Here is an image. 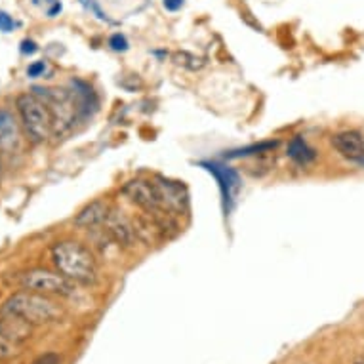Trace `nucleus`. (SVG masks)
Returning a JSON list of instances; mask_svg holds the SVG:
<instances>
[{
  "label": "nucleus",
  "instance_id": "1",
  "mask_svg": "<svg viewBox=\"0 0 364 364\" xmlns=\"http://www.w3.org/2000/svg\"><path fill=\"white\" fill-rule=\"evenodd\" d=\"M52 259L61 275L80 284H92L97 279L96 257L77 240H61L52 248Z\"/></svg>",
  "mask_w": 364,
  "mask_h": 364
},
{
  "label": "nucleus",
  "instance_id": "2",
  "mask_svg": "<svg viewBox=\"0 0 364 364\" xmlns=\"http://www.w3.org/2000/svg\"><path fill=\"white\" fill-rule=\"evenodd\" d=\"M2 313L19 316L33 326V324H50L60 321L63 309L58 301H54L46 294L27 290V292H18L10 296L2 307Z\"/></svg>",
  "mask_w": 364,
  "mask_h": 364
},
{
  "label": "nucleus",
  "instance_id": "3",
  "mask_svg": "<svg viewBox=\"0 0 364 364\" xmlns=\"http://www.w3.org/2000/svg\"><path fill=\"white\" fill-rule=\"evenodd\" d=\"M18 113L27 138L33 144H46L54 136V117L41 97L29 92L18 97Z\"/></svg>",
  "mask_w": 364,
  "mask_h": 364
},
{
  "label": "nucleus",
  "instance_id": "4",
  "mask_svg": "<svg viewBox=\"0 0 364 364\" xmlns=\"http://www.w3.org/2000/svg\"><path fill=\"white\" fill-rule=\"evenodd\" d=\"M33 94L46 103L54 117V136H63L75 126V120L80 114L77 97L65 88H41L35 86Z\"/></svg>",
  "mask_w": 364,
  "mask_h": 364
},
{
  "label": "nucleus",
  "instance_id": "5",
  "mask_svg": "<svg viewBox=\"0 0 364 364\" xmlns=\"http://www.w3.org/2000/svg\"><path fill=\"white\" fill-rule=\"evenodd\" d=\"M21 287L25 290L46 294V296H71L75 292V284L69 281L60 271H48V269H31L21 275Z\"/></svg>",
  "mask_w": 364,
  "mask_h": 364
},
{
  "label": "nucleus",
  "instance_id": "6",
  "mask_svg": "<svg viewBox=\"0 0 364 364\" xmlns=\"http://www.w3.org/2000/svg\"><path fill=\"white\" fill-rule=\"evenodd\" d=\"M122 193H124V197L128 198L130 203H134L136 206L145 210L147 214H168L166 210L162 208L161 197H159V191H156L155 179H130V181H126L124 187H122Z\"/></svg>",
  "mask_w": 364,
  "mask_h": 364
},
{
  "label": "nucleus",
  "instance_id": "7",
  "mask_svg": "<svg viewBox=\"0 0 364 364\" xmlns=\"http://www.w3.org/2000/svg\"><path fill=\"white\" fill-rule=\"evenodd\" d=\"M206 166L210 173H214V178L218 179L220 183V191L221 197H223V206H225V212L233 208V203L237 195H239L240 189V178L239 173L235 172L233 168L229 166H221L218 162H208V164H203Z\"/></svg>",
  "mask_w": 364,
  "mask_h": 364
},
{
  "label": "nucleus",
  "instance_id": "8",
  "mask_svg": "<svg viewBox=\"0 0 364 364\" xmlns=\"http://www.w3.org/2000/svg\"><path fill=\"white\" fill-rule=\"evenodd\" d=\"M156 191H159V197H161L162 208L166 210L168 214L170 212H176V214H181L183 210L187 208V193L186 187L178 183V181H170V179L156 178Z\"/></svg>",
  "mask_w": 364,
  "mask_h": 364
},
{
  "label": "nucleus",
  "instance_id": "9",
  "mask_svg": "<svg viewBox=\"0 0 364 364\" xmlns=\"http://www.w3.org/2000/svg\"><path fill=\"white\" fill-rule=\"evenodd\" d=\"M21 147V130L16 117L6 109H0V155H12Z\"/></svg>",
  "mask_w": 364,
  "mask_h": 364
},
{
  "label": "nucleus",
  "instance_id": "10",
  "mask_svg": "<svg viewBox=\"0 0 364 364\" xmlns=\"http://www.w3.org/2000/svg\"><path fill=\"white\" fill-rule=\"evenodd\" d=\"M332 147L349 161L360 162L364 159V138L363 134L355 130L338 132L332 136Z\"/></svg>",
  "mask_w": 364,
  "mask_h": 364
},
{
  "label": "nucleus",
  "instance_id": "11",
  "mask_svg": "<svg viewBox=\"0 0 364 364\" xmlns=\"http://www.w3.org/2000/svg\"><path fill=\"white\" fill-rule=\"evenodd\" d=\"M111 214V204L103 198H97L94 203L86 204L75 218V225L80 229H96V227L103 225L105 220Z\"/></svg>",
  "mask_w": 364,
  "mask_h": 364
},
{
  "label": "nucleus",
  "instance_id": "12",
  "mask_svg": "<svg viewBox=\"0 0 364 364\" xmlns=\"http://www.w3.org/2000/svg\"><path fill=\"white\" fill-rule=\"evenodd\" d=\"M105 233H107L117 245L122 246H130L134 240L138 239L136 229H134V223L126 220L124 215H120L119 212H113V210H111V214H109V218L105 220Z\"/></svg>",
  "mask_w": 364,
  "mask_h": 364
},
{
  "label": "nucleus",
  "instance_id": "13",
  "mask_svg": "<svg viewBox=\"0 0 364 364\" xmlns=\"http://www.w3.org/2000/svg\"><path fill=\"white\" fill-rule=\"evenodd\" d=\"M288 156L292 159L294 162H298V164H309L316 159L315 149H311L309 145L305 144L301 138H294L290 144H288Z\"/></svg>",
  "mask_w": 364,
  "mask_h": 364
},
{
  "label": "nucleus",
  "instance_id": "14",
  "mask_svg": "<svg viewBox=\"0 0 364 364\" xmlns=\"http://www.w3.org/2000/svg\"><path fill=\"white\" fill-rule=\"evenodd\" d=\"M173 60H176L178 65L187 67V69H191V71H198V69H203L204 65V61L200 60V58L189 54V52H178V54L173 55Z\"/></svg>",
  "mask_w": 364,
  "mask_h": 364
},
{
  "label": "nucleus",
  "instance_id": "15",
  "mask_svg": "<svg viewBox=\"0 0 364 364\" xmlns=\"http://www.w3.org/2000/svg\"><path fill=\"white\" fill-rule=\"evenodd\" d=\"M277 141H267V144H259V145H252L248 149H240L235 151L231 155L227 156H246V155H254V153H267L269 149H275Z\"/></svg>",
  "mask_w": 364,
  "mask_h": 364
},
{
  "label": "nucleus",
  "instance_id": "16",
  "mask_svg": "<svg viewBox=\"0 0 364 364\" xmlns=\"http://www.w3.org/2000/svg\"><path fill=\"white\" fill-rule=\"evenodd\" d=\"M109 46H111V50H114V52H126L130 44H128V41H126L124 35L114 33V35L109 38Z\"/></svg>",
  "mask_w": 364,
  "mask_h": 364
},
{
  "label": "nucleus",
  "instance_id": "17",
  "mask_svg": "<svg viewBox=\"0 0 364 364\" xmlns=\"http://www.w3.org/2000/svg\"><path fill=\"white\" fill-rule=\"evenodd\" d=\"M46 69H48V63L44 60L41 61H33L29 67H27V77L29 78H38L42 77L44 73H46Z\"/></svg>",
  "mask_w": 364,
  "mask_h": 364
},
{
  "label": "nucleus",
  "instance_id": "18",
  "mask_svg": "<svg viewBox=\"0 0 364 364\" xmlns=\"http://www.w3.org/2000/svg\"><path fill=\"white\" fill-rule=\"evenodd\" d=\"M16 27H18V21L12 16H8L6 12H0V31L2 33H12Z\"/></svg>",
  "mask_w": 364,
  "mask_h": 364
},
{
  "label": "nucleus",
  "instance_id": "19",
  "mask_svg": "<svg viewBox=\"0 0 364 364\" xmlns=\"http://www.w3.org/2000/svg\"><path fill=\"white\" fill-rule=\"evenodd\" d=\"M33 364H61V360L60 355H55V353H44L41 357H36Z\"/></svg>",
  "mask_w": 364,
  "mask_h": 364
},
{
  "label": "nucleus",
  "instance_id": "20",
  "mask_svg": "<svg viewBox=\"0 0 364 364\" xmlns=\"http://www.w3.org/2000/svg\"><path fill=\"white\" fill-rule=\"evenodd\" d=\"M183 2L186 0H162V6L166 8L168 12H178L183 8Z\"/></svg>",
  "mask_w": 364,
  "mask_h": 364
},
{
  "label": "nucleus",
  "instance_id": "21",
  "mask_svg": "<svg viewBox=\"0 0 364 364\" xmlns=\"http://www.w3.org/2000/svg\"><path fill=\"white\" fill-rule=\"evenodd\" d=\"M19 50H21V54L31 55V54H35L36 50H38V46H36L35 41H29V38H27V41L21 42V48Z\"/></svg>",
  "mask_w": 364,
  "mask_h": 364
},
{
  "label": "nucleus",
  "instance_id": "22",
  "mask_svg": "<svg viewBox=\"0 0 364 364\" xmlns=\"http://www.w3.org/2000/svg\"><path fill=\"white\" fill-rule=\"evenodd\" d=\"M355 364H364V358H363V357L357 358V363H355Z\"/></svg>",
  "mask_w": 364,
  "mask_h": 364
},
{
  "label": "nucleus",
  "instance_id": "23",
  "mask_svg": "<svg viewBox=\"0 0 364 364\" xmlns=\"http://www.w3.org/2000/svg\"><path fill=\"white\" fill-rule=\"evenodd\" d=\"M0 179H2V162H0Z\"/></svg>",
  "mask_w": 364,
  "mask_h": 364
}]
</instances>
